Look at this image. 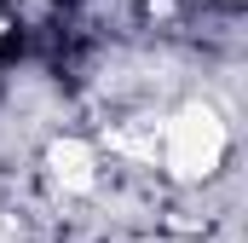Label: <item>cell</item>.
<instances>
[{"mask_svg":"<svg viewBox=\"0 0 248 243\" xmlns=\"http://www.w3.org/2000/svg\"><path fill=\"white\" fill-rule=\"evenodd\" d=\"M219 151H225V127L208 116V110H185V116L173 122V133H168V168H173L179 180L214 174Z\"/></svg>","mask_w":248,"mask_h":243,"instance_id":"1","label":"cell"}]
</instances>
